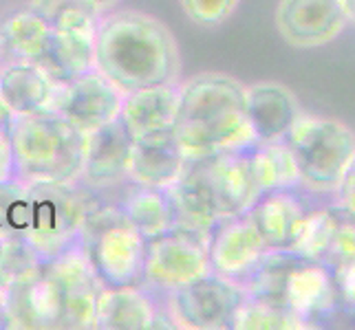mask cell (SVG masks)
<instances>
[{
	"label": "cell",
	"mask_w": 355,
	"mask_h": 330,
	"mask_svg": "<svg viewBox=\"0 0 355 330\" xmlns=\"http://www.w3.org/2000/svg\"><path fill=\"white\" fill-rule=\"evenodd\" d=\"M93 53L95 68L124 95L159 84H179V42L166 22L146 11L119 9L102 14Z\"/></svg>",
	"instance_id": "1"
},
{
	"label": "cell",
	"mask_w": 355,
	"mask_h": 330,
	"mask_svg": "<svg viewBox=\"0 0 355 330\" xmlns=\"http://www.w3.org/2000/svg\"><path fill=\"white\" fill-rule=\"evenodd\" d=\"M173 134L188 163L254 145L256 137L245 113V84L218 71L181 82Z\"/></svg>",
	"instance_id": "2"
},
{
	"label": "cell",
	"mask_w": 355,
	"mask_h": 330,
	"mask_svg": "<svg viewBox=\"0 0 355 330\" xmlns=\"http://www.w3.org/2000/svg\"><path fill=\"white\" fill-rule=\"evenodd\" d=\"M14 145V178L35 183H80L87 134L55 113L14 117L9 124Z\"/></svg>",
	"instance_id": "3"
},
{
	"label": "cell",
	"mask_w": 355,
	"mask_h": 330,
	"mask_svg": "<svg viewBox=\"0 0 355 330\" xmlns=\"http://www.w3.org/2000/svg\"><path fill=\"white\" fill-rule=\"evenodd\" d=\"M283 141L298 167V187L311 196H334L355 158L353 128L340 119L302 113Z\"/></svg>",
	"instance_id": "4"
},
{
	"label": "cell",
	"mask_w": 355,
	"mask_h": 330,
	"mask_svg": "<svg viewBox=\"0 0 355 330\" xmlns=\"http://www.w3.org/2000/svg\"><path fill=\"white\" fill-rule=\"evenodd\" d=\"M84 258L104 286L141 284L146 238L117 205H95L78 240Z\"/></svg>",
	"instance_id": "5"
},
{
	"label": "cell",
	"mask_w": 355,
	"mask_h": 330,
	"mask_svg": "<svg viewBox=\"0 0 355 330\" xmlns=\"http://www.w3.org/2000/svg\"><path fill=\"white\" fill-rule=\"evenodd\" d=\"M31 212L27 238L44 262L78 247L84 220L95 207L82 183H35L29 185Z\"/></svg>",
	"instance_id": "6"
},
{
	"label": "cell",
	"mask_w": 355,
	"mask_h": 330,
	"mask_svg": "<svg viewBox=\"0 0 355 330\" xmlns=\"http://www.w3.org/2000/svg\"><path fill=\"white\" fill-rule=\"evenodd\" d=\"M210 271V236L175 227L146 240L141 286L153 293L168 295Z\"/></svg>",
	"instance_id": "7"
},
{
	"label": "cell",
	"mask_w": 355,
	"mask_h": 330,
	"mask_svg": "<svg viewBox=\"0 0 355 330\" xmlns=\"http://www.w3.org/2000/svg\"><path fill=\"white\" fill-rule=\"evenodd\" d=\"M170 317L177 328L188 330H227L245 302V291L236 279L214 271L205 273L190 284L168 293Z\"/></svg>",
	"instance_id": "8"
},
{
	"label": "cell",
	"mask_w": 355,
	"mask_h": 330,
	"mask_svg": "<svg viewBox=\"0 0 355 330\" xmlns=\"http://www.w3.org/2000/svg\"><path fill=\"white\" fill-rule=\"evenodd\" d=\"M124 93L104 73L91 68L67 84H60L51 113L60 115L82 134H91L119 119Z\"/></svg>",
	"instance_id": "9"
},
{
	"label": "cell",
	"mask_w": 355,
	"mask_h": 330,
	"mask_svg": "<svg viewBox=\"0 0 355 330\" xmlns=\"http://www.w3.org/2000/svg\"><path fill=\"white\" fill-rule=\"evenodd\" d=\"M192 163L199 169L218 218L248 214L252 205L263 196L252 172L248 148L218 152Z\"/></svg>",
	"instance_id": "10"
},
{
	"label": "cell",
	"mask_w": 355,
	"mask_h": 330,
	"mask_svg": "<svg viewBox=\"0 0 355 330\" xmlns=\"http://www.w3.org/2000/svg\"><path fill=\"white\" fill-rule=\"evenodd\" d=\"M44 271L53 277L62 300V330H93L95 328V309L97 297L104 284L95 275L89 260L84 258L80 247L58 255L44 262Z\"/></svg>",
	"instance_id": "11"
},
{
	"label": "cell",
	"mask_w": 355,
	"mask_h": 330,
	"mask_svg": "<svg viewBox=\"0 0 355 330\" xmlns=\"http://www.w3.org/2000/svg\"><path fill=\"white\" fill-rule=\"evenodd\" d=\"M274 22L289 46L318 48L347 29L349 14L345 0H278Z\"/></svg>",
	"instance_id": "12"
},
{
	"label": "cell",
	"mask_w": 355,
	"mask_h": 330,
	"mask_svg": "<svg viewBox=\"0 0 355 330\" xmlns=\"http://www.w3.org/2000/svg\"><path fill=\"white\" fill-rule=\"evenodd\" d=\"M267 251L265 238L248 214L221 218L210 234V268L236 282L252 271Z\"/></svg>",
	"instance_id": "13"
},
{
	"label": "cell",
	"mask_w": 355,
	"mask_h": 330,
	"mask_svg": "<svg viewBox=\"0 0 355 330\" xmlns=\"http://www.w3.org/2000/svg\"><path fill=\"white\" fill-rule=\"evenodd\" d=\"M285 309L300 317L307 328H318L320 322L334 320L340 309L331 268L322 262L298 260L287 279Z\"/></svg>",
	"instance_id": "14"
},
{
	"label": "cell",
	"mask_w": 355,
	"mask_h": 330,
	"mask_svg": "<svg viewBox=\"0 0 355 330\" xmlns=\"http://www.w3.org/2000/svg\"><path fill=\"white\" fill-rule=\"evenodd\" d=\"M9 330H58L62 317L60 288L44 268L5 288Z\"/></svg>",
	"instance_id": "15"
},
{
	"label": "cell",
	"mask_w": 355,
	"mask_h": 330,
	"mask_svg": "<svg viewBox=\"0 0 355 330\" xmlns=\"http://www.w3.org/2000/svg\"><path fill=\"white\" fill-rule=\"evenodd\" d=\"M245 113L259 143L283 141L304 113L296 93L280 82H256L245 86Z\"/></svg>",
	"instance_id": "16"
},
{
	"label": "cell",
	"mask_w": 355,
	"mask_h": 330,
	"mask_svg": "<svg viewBox=\"0 0 355 330\" xmlns=\"http://www.w3.org/2000/svg\"><path fill=\"white\" fill-rule=\"evenodd\" d=\"M164 322H173V317L166 320L155 300V293L141 284L104 286L100 291L97 309H95V328L100 330L170 328Z\"/></svg>",
	"instance_id": "17"
},
{
	"label": "cell",
	"mask_w": 355,
	"mask_h": 330,
	"mask_svg": "<svg viewBox=\"0 0 355 330\" xmlns=\"http://www.w3.org/2000/svg\"><path fill=\"white\" fill-rule=\"evenodd\" d=\"M135 139L128 134L121 119L87 134V152H84L82 178L87 187H111L128 178L130 156Z\"/></svg>",
	"instance_id": "18"
},
{
	"label": "cell",
	"mask_w": 355,
	"mask_h": 330,
	"mask_svg": "<svg viewBox=\"0 0 355 330\" xmlns=\"http://www.w3.org/2000/svg\"><path fill=\"white\" fill-rule=\"evenodd\" d=\"M60 84L44 68L24 59L0 62V95L14 117L51 113Z\"/></svg>",
	"instance_id": "19"
},
{
	"label": "cell",
	"mask_w": 355,
	"mask_h": 330,
	"mask_svg": "<svg viewBox=\"0 0 355 330\" xmlns=\"http://www.w3.org/2000/svg\"><path fill=\"white\" fill-rule=\"evenodd\" d=\"M309 194L300 187L267 192L252 205L248 216L254 220L269 249H289L302 218L311 210Z\"/></svg>",
	"instance_id": "20"
},
{
	"label": "cell",
	"mask_w": 355,
	"mask_h": 330,
	"mask_svg": "<svg viewBox=\"0 0 355 330\" xmlns=\"http://www.w3.org/2000/svg\"><path fill=\"white\" fill-rule=\"evenodd\" d=\"M186 163L188 161L179 150L173 130L155 132L135 139L128 181L132 185L168 190L186 169Z\"/></svg>",
	"instance_id": "21"
},
{
	"label": "cell",
	"mask_w": 355,
	"mask_h": 330,
	"mask_svg": "<svg viewBox=\"0 0 355 330\" xmlns=\"http://www.w3.org/2000/svg\"><path fill=\"white\" fill-rule=\"evenodd\" d=\"M179 104V84H159L124 95L119 119L132 139L173 130Z\"/></svg>",
	"instance_id": "22"
},
{
	"label": "cell",
	"mask_w": 355,
	"mask_h": 330,
	"mask_svg": "<svg viewBox=\"0 0 355 330\" xmlns=\"http://www.w3.org/2000/svg\"><path fill=\"white\" fill-rule=\"evenodd\" d=\"M0 44L5 59H24L44 68L51 53L53 33L42 16L24 7L22 11L7 16L0 24Z\"/></svg>",
	"instance_id": "23"
},
{
	"label": "cell",
	"mask_w": 355,
	"mask_h": 330,
	"mask_svg": "<svg viewBox=\"0 0 355 330\" xmlns=\"http://www.w3.org/2000/svg\"><path fill=\"white\" fill-rule=\"evenodd\" d=\"M166 192L170 196V203L175 207L177 227L199 231V234L205 236L212 234V229L221 218H218L214 210V203L203 185V178L197 165L186 163V169L181 172V176Z\"/></svg>",
	"instance_id": "24"
},
{
	"label": "cell",
	"mask_w": 355,
	"mask_h": 330,
	"mask_svg": "<svg viewBox=\"0 0 355 330\" xmlns=\"http://www.w3.org/2000/svg\"><path fill=\"white\" fill-rule=\"evenodd\" d=\"M300 258L285 249H269L252 271L241 279L245 297L267 306L285 309V288L291 268Z\"/></svg>",
	"instance_id": "25"
},
{
	"label": "cell",
	"mask_w": 355,
	"mask_h": 330,
	"mask_svg": "<svg viewBox=\"0 0 355 330\" xmlns=\"http://www.w3.org/2000/svg\"><path fill=\"white\" fill-rule=\"evenodd\" d=\"M117 207L146 240L177 227V214L166 190L135 185Z\"/></svg>",
	"instance_id": "26"
},
{
	"label": "cell",
	"mask_w": 355,
	"mask_h": 330,
	"mask_svg": "<svg viewBox=\"0 0 355 330\" xmlns=\"http://www.w3.org/2000/svg\"><path fill=\"white\" fill-rule=\"evenodd\" d=\"M248 154H250L254 178L259 183L263 194L300 185L296 161H293V154L285 145V141H276V143L256 141L248 148Z\"/></svg>",
	"instance_id": "27"
},
{
	"label": "cell",
	"mask_w": 355,
	"mask_h": 330,
	"mask_svg": "<svg viewBox=\"0 0 355 330\" xmlns=\"http://www.w3.org/2000/svg\"><path fill=\"white\" fill-rule=\"evenodd\" d=\"M336 231V203L313 205L302 218V223L289 244V253L298 255L300 260L322 262L329 251Z\"/></svg>",
	"instance_id": "28"
},
{
	"label": "cell",
	"mask_w": 355,
	"mask_h": 330,
	"mask_svg": "<svg viewBox=\"0 0 355 330\" xmlns=\"http://www.w3.org/2000/svg\"><path fill=\"white\" fill-rule=\"evenodd\" d=\"M27 9L42 16L58 31L97 33V22L102 18V11L89 0H29Z\"/></svg>",
	"instance_id": "29"
},
{
	"label": "cell",
	"mask_w": 355,
	"mask_h": 330,
	"mask_svg": "<svg viewBox=\"0 0 355 330\" xmlns=\"http://www.w3.org/2000/svg\"><path fill=\"white\" fill-rule=\"evenodd\" d=\"M29 185L20 181L0 183V240L24 236L29 227Z\"/></svg>",
	"instance_id": "30"
},
{
	"label": "cell",
	"mask_w": 355,
	"mask_h": 330,
	"mask_svg": "<svg viewBox=\"0 0 355 330\" xmlns=\"http://www.w3.org/2000/svg\"><path fill=\"white\" fill-rule=\"evenodd\" d=\"M44 260L24 236L7 238L0 244V284L5 288L20 279L40 273Z\"/></svg>",
	"instance_id": "31"
},
{
	"label": "cell",
	"mask_w": 355,
	"mask_h": 330,
	"mask_svg": "<svg viewBox=\"0 0 355 330\" xmlns=\"http://www.w3.org/2000/svg\"><path fill=\"white\" fill-rule=\"evenodd\" d=\"M300 328H307V324L291 311L267 306V304L252 302L248 297H245V302L234 315V320H232V330H300Z\"/></svg>",
	"instance_id": "32"
},
{
	"label": "cell",
	"mask_w": 355,
	"mask_h": 330,
	"mask_svg": "<svg viewBox=\"0 0 355 330\" xmlns=\"http://www.w3.org/2000/svg\"><path fill=\"white\" fill-rule=\"evenodd\" d=\"M351 262H355V216L345 207L336 205V231L322 264L336 271Z\"/></svg>",
	"instance_id": "33"
},
{
	"label": "cell",
	"mask_w": 355,
	"mask_h": 330,
	"mask_svg": "<svg viewBox=\"0 0 355 330\" xmlns=\"http://www.w3.org/2000/svg\"><path fill=\"white\" fill-rule=\"evenodd\" d=\"M179 5L190 22L203 29H212L234 14L241 0H179Z\"/></svg>",
	"instance_id": "34"
},
{
	"label": "cell",
	"mask_w": 355,
	"mask_h": 330,
	"mask_svg": "<svg viewBox=\"0 0 355 330\" xmlns=\"http://www.w3.org/2000/svg\"><path fill=\"white\" fill-rule=\"evenodd\" d=\"M334 279L338 291V309L349 317H355V262L336 268Z\"/></svg>",
	"instance_id": "35"
},
{
	"label": "cell",
	"mask_w": 355,
	"mask_h": 330,
	"mask_svg": "<svg viewBox=\"0 0 355 330\" xmlns=\"http://www.w3.org/2000/svg\"><path fill=\"white\" fill-rule=\"evenodd\" d=\"M334 196H336V205L345 207L347 212H351L355 216V158L347 167V172L342 176L340 187L336 190Z\"/></svg>",
	"instance_id": "36"
},
{
	"label": "cell",
	"mask_w": 355,
	"mask_h": 330,
	"mask_svg": "<svg viewBox=\"0 0 355 330\" xmlns=\"http://www.w3.org/2000/svg\"><path fill=\"white\" fill-rule=\"evenodd\" d=\"M14 181V145L7 128H0V183Z\"/></svg>",
	"instance_id": "37"
},
{
	"label": "cell",
	"mask_w": 355,
	"mask_h": 330,
	"mask_svg": "<svg viewBox=\"0 0 355 330\" xmlns=\"http://www.w3.org/2000/svg\"><path fill=\"white\" fill-rule=\"evenodd\" d=\"M0 330H9V315H7V295L5 286L0 284Z\"/></svg>",
	"instance_id": "38"
},
{
	"label": "cell",
	"mask_w": 355,
	"mask_h": 330,
	"mask_svg": "<svg viewBox=\"0 0 355 330\" xmlns=\"http://www.w3.org/2000/svg\"><path fill=\"white\" fill-rule=\"evenodd\" d=\"M11 119H14V113H11L9 106L3 100V95H0V128H9Z\"/></svg>",
	"instance_id": "39"
},
{
	"label": "cell",
	"mask_w": 355,
	"mask_h": 330,
	"mask_svg": "<svg viewBox=\"0 0 355 330\" xmlns=\"http://www.w3.org/2000/svg\"><path fill=\"white\" fill-rule=\"evenodd\" d=\"M89 3L97 9V11H102V14H106V11H113L121 0H89Z\"/></svg>",
	"instance_id": "40"
},
{
	"label": "cell",
	"mask_w": 355,
	"mask_h": 330,
	"mask_svg": "<svg viewBox=\"0 0 355 330\" xmlns=\"http://www.w3.org/2000/svg\"><path fill=\"white\" fill-rule=\"evenodd\" d=\"M345 7H347V14H349V22L355 24V0H345Z\"/></svg>",
	"instance_id": "41"
},
{
	"label": "cell",
	"mask_w": 355,
	"mask_h": 330,
	"mask_svg": "<svg viewBox=\"0 0 355 330\" xmlns=\"http://www.w3.org/2000/svg\"><path fill=\"white\" fill-rule=\"evenodd\" d=\"M5 59V53H3V44H0V62Z\"/></svg>",
	"instance_id": "42"
},
{
	"label": "cell",
	"mask_w": 355,
	"mask_h": 330,
	"mask_svg": "<svg viewBox=\"0 0 355 330\" xmlns=\"http://www.w3.org/2000/svg\"><path fill=\"white\" fill-rule=\"evenodd\" d=\"M0 244H3V240H0Z\"/></svg>",
	"instance_id": "43"
}]
</instances>
